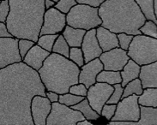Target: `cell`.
<instances>
[{
	"instance_id": "obj_33",
	"label": "cell",
	"mask_w": 157,
	"mask_h": 125,
	"mask_svg": "<svg viewBox=\"0 0 157 125\" xmlns=\"http://www.w3.org/2000/svg\"><path fill=\"white\" fill-rule=\"evenodd\" d=\"M76 0H59L55 4V7L57 9H59L64 14H68L69 11L72 9L73 6L77 4Z\"/></svg>"
},
{
	"instance_id": "obj_6",
	"label": "cell",
	"mask_w": 157,
	"mask_h": 125,
	"mask_svg": "<svg viewBox=\"0 0 157 125\" xmlns=\"http://www.w3.org/2000/svg\"><path fill=\"white\" fill-rule=\"evenodd\" d=\"M130 59L140 66L157 61V39L138 34L133 37L127 51Z\"/></svg>"
},
{
	"instance_id": "obj_3",
	"label": "cell",
	"mask_w": 157,
	"mask_h": 125,
	"mask_svg": "<svg viewBox=\"0 0 157 125\" xmlns=\"http://www.w3.org/2000/svg\"><path fill=\"white\" fill-rule=\"evenodd\" d=\"M102 27L115 33L142 34L140 28L147 20L134 0H106L99 7Z\"/></svg>"
},
{
	"instance_id": "obj_37",
	"label": "cell",
	"mask_w": 157,
	"mask_h": 125,
	"mask_svg": "<svg viewBox=\"0 0 157 125\" xmlns=\"http://www.w3.org/2000/svg\"><path fill=\"white\" fill-rule=\"evenodd\" d=\"M69 93L75 94V95L82 96V97H86L87 93H88V88H86L84 84L82 83H77L71 86L70 88Z\"/></svg>"
},
{
	"instance_id": "obj_28",
	"label": "cell",
	"mask_w": 157,
	"mask_h": 125,
	"mask_svg": "<svg viewBox=\"0 0 157 125\" xmlns=\"http://www.w3.org/2000/svg\"><path fill=\"white\" fill-rule=\"evenodd\" d=\"M59 34H44L39 36L38 41L36 42V44L42 47L43 49L48 51L52 52V47L55 43L57 38L59 37Z\"/></svg>"
},
{
	"instance_id": "obj_13",
	"label": "cell",
	"mask_w": 157,
	"mask_h": 125,
	"mask_svg": "<svg viewBox=\"0 0 157 125\" xmlns=\"http://www.w3.org/2000/svg\"><path fill=\"white\" fill-rule=\"evenodd\" d=\"M51 110L52 102L47 96H34L31 101V115L34 125H47Z\"/></svg>"
},
{
	"instance_id": "obj_18",
	"label": "cell",
	"mask_w": 157,
	"mask_h": 125,
	"mask_svg": "<svg viewBox=\"0 0 157 125\" xmlns=\"http://www.w3.org/2000/svg\"><path fill=\"white\" fill-rule=\"evenodd\" d=\"M139 79L143 88H157V61L149 64L142 65Z\"/></svg>"
},
{
	"instance_id": "obj_4",
	"label": "cell",
	"mask_w": 157,
	"mask_h": 125,
	"mask_svg": "<svg viewBox=\"0 0 157 125\" xmlns=\"http://www.w3.org/2000/svg\"><path fill=\"white\" fill-rule=\"evenodd\" d=\"M38 73L47 91L63 94L69 93L71 86L79 83L80 67L69 58L51 52Z\"/></svg>"
},
{
	"instance_id": "obj_39",
	"label": "cell",
	"mask_w": 157,
	"mask_h": 125,
	"mask_svg": "<svg viewBox=\"0 0 157 125\" xmlns=\"http://www.w3.org/2000/svg\"><path fill=\"white\" fill-rule=\"evenodd\" d=\"M76 1L77 4H86V5L92 6V7L99 8L106 0H76Z\"/></svg>"
},
{
	"instance_id": "obj_1",
	"label": "cell",
	"mask_w": 157,
	"mask_h": 125,
	"mask_svg": "<svg viewBox=\"0 0 157 125\" xmlns=\"http://www.w3.org/2000/svg\"><path fill=\"white\" fill-rule=\"evenodd\" d=\"M46 91L38 71L22 61L0 69V125H34L31 101Z\"/></svg>"
},
{
	"instance_id": "obj_43",
	"label": "cell",
	"mask_w": 157,
	"mask_h": 125,
	"mask_svg": "<svg viewBox=\"0 0 157 125\" xmlns=\"http://www.w3.org/2000/svg\"><path fill=\"white\" fill-rule=\"evenodd\" d=\"M55 4L56 2L53 1V0H45V8H46V10L54 7Z\"/></svg>"
},
{
	"instance_id": "obj_34",
	"label": "cell",
	"mask_w": 157,
	"mask_h": 125,
	"mask_svg": "<svg viewBox=\"0 0 157 125\" xmlns=\"http://www.w3.org/2000/svg\"><path fill=\"white\" fill-rule=\"evenodd\" d=\"M36 43L33 40H27V39H20L18 40V49H19V52L21 55V59L25 57L26 54L28 53V51L35 45Z\"/></svg>"
},
{
	"instance_id": "obj_24",
	"label": "cell",
	"mask_w": 157,
	"mask_h": 125,
	"mask_svg": "<svg viewBox=\"0 0 157 125\" xmlns=\"http://www.w3.org/2000/svg\"><path fill=\"white\" fill-rule=\"evenodd\" d=\"M98 82H105L113 86L115 84L121 83L122 78L120 75V71H113L103 70L98 74L96 77Z\"/></svg>"
},
{
	"instance_id": "obj_16",
	"label": "cell",
	"mask_w": 157,
	"mask_h": 125,
	"mask_svg": "<svg viewBox=\"0 0 157 125\" xmlns=\"http://www.w3.org/2000/svg\"><path fill=\"white\" fill-rule=\"evenodd\" d=\"M50 54H51L50 51L43 49L42 47L35 44L28 51V53L22 59V62L31 67L32 69L38 71L42 67L45 60Z\"/></svg>"
},
{
	"instance_id": "obj_48",
	"label": "cell",
	"mask_w": 157,
	"mask_h": 125,
	"mask_svg": "<svg viewBox=\"0 0 157 125\" xmlns=\"http://www.w3.org/2000/svg\"><path fill=\"white\" fill-rule=\"evenodd\" d=\"M0 2H1V1H0Z\"/></svg>"
},
{
	"instance_id": "obj_20",
	"label": "cell",
	"mask_w": 157,
	"mask_h": 125,
	"mask_svg": "<svg viewBox=\"0 0 157 125\" xmlns=\"http://www.w3.org/2000/svg\"><path fill=\"white\" fill-rule=\"evenodd\" d=\"M140 70L141 66L138 63H136L132 59H129V61L124 65L123 70L120 71V75L122 78V82H121L122 87H124L126 84L132 81V80L138 78L140 74Z\"/></svg>"
},
{
	"instance_id": "obj_15",
	"label": "cell",
	"mask_w": 157,
	"mask_h": 125,
	"mask_svg": "<svg viewBox=\"0 0 157 125\" xmlns=\"http://www.w3.org/2000/svg\"><path fill=\"white\" fill-rule=\"evenodd\" d=\"M104 70L103 63L100 59H93L84 64L80 68L79 73V83L84 84L86 88H89L95 83L98 74Z\"/></svg>"
},
{
	"instance_id": "obj_31",
	"label": "cell",
	"mask_w": 157,
	"mask_h": 125,
	"mask_svg": "<svg viewBox=\"0 0 157 125\" xmlns=\"http://www.w3.org/2000/svg\"><path fill=\"white\" fill-rule=\"evenodd\" d=\"M69 59L80 68L85 63L84 56H83V52L81 47H71Z\"/></svg>"
},
{
	"instance_id": "obj_45",
	"label": "cell",
	"mask_w": 157,
	"mask_h": 125,
	"mask_svg": "<svg viewBox=\"0 0 157 125\" xmlns=\"http://www.w3.org/2000/svg\"><path fill=\"white\" fill-rule=\"evenodd\" d=\"M154 13L157 20V0H154Z\"/></svg>"
},
{
	"instance_id": "obj_2",
	"label": "cell",
	"mask_w": 157,
	"mask_h": 125,
	"mask_svg": "<svg viewBox=\"0 0 157 125\" xmlns=\"http://www.w3.org/2000/svg\"><path fill=\"white\" fill-rule=\"evenodd\" d=\"M6 28L13 37L38 41L46 12L45 0H9Z\"/></svg>"
},
{
	"instance_id": "obj_7",
	"label": "cell",
	"mask_w": 157,
	"mask_h": 125,
	"mask_svg": "<svg viewBox=\"0 0 157 125\" xmlns=\"http://www.w3.org/2000/svg\"><path fill=\"white\" fill-rule=\"evenodd\" d=\"M83 119H85L84 116L79 111L58 101L52 103V110L47 119V125H76Z\"/></svg>"
},
{
	"instance_id": "obj_26",
	"label": "cell",
	"mask_w": 157,
	"mask_h": 125,
	"mask_svg": "<svg viewBox=\"0 0 157 125\" xmlns=\"http://www.w3.org/2000/svg\"><path fill=\"white\" fill-rule=\"evenodd\" d=\"M144 92V88L141 82V80L139 78L132 80V81H130L124 87V92L122 95V99L128 97L130 95H141Z\"/></svg>"
},
{
	"instance_id": "obj_32",
	"label": "cell",
	"mask_w": 157,
	"mask_h": 125,
	"mask_svg": "<svg viewBox=\"0 0 157 125\" xmlns=\"http://www.w3.org/2000/svg\"><path fill=\"white\" fill-rule=\"evenodd\" d=\"M113 92L110 96L109 100H107L106 104H117L120 100H122V95L124 92V87H122L121 83H118L113 85Z\"/></svg>"
},
{
	"instance_id": "obj_19",
	"label": "cell",
	"mask_w": 157,
	"mask_h": 125,
	"mask_svg": "<svg viewBox=\"0 0 157 125\" xmlns=\"http://www.w3.org/2000/svg\"><path fill=\"white\" fill-rule=\"evenodd\" d=\"M86 32L87 31L84 29L75 28L66 25L62 34L71 47H81Z\"/></svg>"
},
{
	"instance_id": "obj_12",
	"label": "cell",
	"mask_w": 157,
	"mask_h": 125,
	"mask_svg": "<svg viewBox=\"0 0 157 125\" xmlns=\"http://www.w3.org/2000/svg\"><path fill=\"white\" fill-rule=\"evenodd\" d=\"M99 59L103 63L104 70L121 71L129 61L130 57L127 51L117 47L107 51H103Z\"/></svg>"
},
{
	"instance_id": "obj_17",
	"label": "cell",
	"mask_w": 157,
	"mask_h": 125,
	"mask_svg": "<svg viewBox=\"0 0 157 125\" xmlns=\"http://www.w3.org/2000/svg\"><path fill=\"white\" fill-rule=\"evenodd\" d=\"M96 37L103 51H107L113 48L119 47L117 33L111 32L110 30L102 26L96 28Z\"/></svg>"
},
{
	"instance_id": "obj_14",
	"label": "cell",
	"mask_w": 157,
	"mask_h": 125,
	"mask_svg": "<svg viewBox=\"0 0 157 125\" xmlns=\"http://www.w3.org/2000/svg\"><path fill=\"white\" fill-rule=\"evenodd\" d=\"M81 48L83 52L85 63L100 58L103 51L99 45L96 37V28H93L86 32Z\"/></svg>"
},
{
	"instance_id": "obj_36",
	"label": "cell",
	"mask_w": 157,
	"mask_h": 125,
	"mask_svg": "<svg viewBox=\"0 0 157 125\" xmlns=\"http://www.w3.org/2000/svg\"><path fill=\"white\" fill-rule=\"evenodd\" d=\"M116 109H117V104H105L101 110V116L105 117L107 121L110 122L116 112Z\"/></svg>"
},
{
	"instance_id": "obj_41",
	"label": "cell",
	"mask_w": 157,
	"mask_h": 125,
	"mask_svg": "<svg viewBox=\"0 0 157 125\" xmlns=\"http://www.w3.org/2000/svg\"><path fill=\"white\" fill-rule=\"evenodd\" d=\"M12 35L9 33L7 28H6V24L0 22V37H11ZM13 37V36H12Z\"/></svg>"
},
{
	"instance_id": "obj_5",
	"label": "cell",
	"mask_w": 157,
	"mask_h": 125,
	"mask_svg": "<svg viewBox=\"0 0 157 125\" xmlns=\"http://www.w3.org/2000/svg\"><path fill=\"white\" fill-rule=\"evenodd\" d=\"M66 23L75 28L89 31L101 25L99 8L86 4H77L66 14Z\"/></svg>"
},
{
	"instance_id": "obj_22",
	"label": "cell",
	"mask_w": 157,
	"mask_h": 125,
	"mask_svg": "<svg viewBox=\"0 0 157 125\" xmlns=\"http://www.w3.org/2000/svg\"><path fill=\"white\" fill-rule=\"evenodd\" d=\"M138 103L141 106L157 107V88H144L138 97Z\"/></svg>"
},
{
	"instance_id": "obj_30",
	"label": "cell",
	"mask_w": 157,
	"mask_h": 125,
	"mask_svg": "<svg viewBox=\"0 0 157 125\" xmlns=\"http://www.w3.org/2000/svg\"><path fill=\"white\" fill-rule=\"evenodd\" d=\"M139 30L141 33L144 35L157 39V24L155 21L151 20H146Z\"/></svg>"
},
{
	"instance_id": "obj_27",
	"label": "cell",
	"mask_w": 157,
	"mask_h": 125,
	"mask_svg": "<svg viewBox=\"0 0 157 125\" xmlns=\"http://www.w3.org/2000/svg\"><path fill=\"white\" fill-rule=\"evenodd\" d=\"M70 49H71V46H69L67 41L65 40L63 34H59V37L57 38L54 45H53L52 52L62 55V56H64L65 58H69Z\"/></svg>"
},
{
	"instance_id": "obj_8",
	"label": "cell",
	"mask_w": 157,
	"mask_h": 125,
	"mask_svg": "<svg viewBox=\"0 0 157 125\" xmlns=\"http://www.w3.org/2000/svg\"><path fill=\"white\" fill-rule=\"evenodd\" d=\"M138 97L133 94L123 98L117 104L116 112L111 121H132L137 123L141 115Z\"/></svg>"
},
{
	"instance_id": "obj_46",
	"label": "cell",
	"mask_w": 157,
	"mask_h": 125,
	"mask_svg": "<svg viewBox=\"0 0 157 125\" xmlns=\"http://www.w3.org/2000/svg\"><path fill=\"white\" fill-rule=\"evenodd\" d=\"M53 1H55L56 3H57V2H58V1H59V0H53Z\"/></svg>"
},
{
	"instance_id": "obj_25",
	"label": "cell",
	"mask_w": 157,
	"mask_h": 125,
	"mask_svg": "<svg viewBox=\"0 0 157 125\" xmlns=\"http://www.w3.org/2000/svg\"><path fill=\"white\" fill-rule=\"evenodd\" d=\"M141 9L147 20H151L157 24V20L154 13V0H134Z\"/></svg>"
},
{
	"instance_id": "obj_47",
	"label": "cell",
	"mask_w": 157,
	"mask_h": 125,
	"mask_svg": "<svg viewBox=\"0 0 157 125\" xmlns=\"http://www.w3.org/2000/svg\"><path fill=\"white\" fill-rule=\"evenodd\" d=\"M0 1H2V0H0Z\"/></svg>"
},
{
	"instance_id": "obj_10",
	"label": "cell",
	"mask_w": 157,
	"mask_h": 125,
	"mask_svg": "<svg viewBox=\"0 0 157 125\" xmlns=\"http://www.w3.org/2000/svg\"><path fill=\"white\" fill-rule=\"evenodd\" d=\"M19 39L15 37H0V69L22 61L19 49Z\"/></svg>"
},
{
	"instance_id": "obj_11",
	"label": "cell",
	"mask_w": 157,
	"mask_h": 125,
	"mask_svg": "<svg viewBox=\"0 0 157 125\" xmlns=\"http://www.w3.org/2000/svg\"><path fill=\"white\" fill-rule=\"evenodd\" d=\"M66 25V15L52 7L45 12L40 36L44 34H59Z\"/></svg>"
},
{
	"instance_id": "obj_9",
	"label": "cell",
	"mask_w": 157,
	"mask_h": 125,
	"mask_svg": "<svg viewBox=\"0 0 157 125\" xmlns=\"http://www.w3.org/2000/svg\"><path fill=\"white\" fill-rule=\"evenodd\" d=\"M113 90V86L110 84L96 81L88 88L86 99L88 100L91 107L101 115L104 104H106Z\"/></svg>"
},
{
	"instance_id": "obj_38",
	"label": "cell",
	"mask_w": 157,
	"mask_h": 125,
	"mask_svg": "<svg viewBox=\"0 0 157 125\" xmlns=\"http://www.w3.org/2000/svg\"><path fill=\"white\" fill-rule=\"evenodd\" d=\"M10 13L9 0H2L0 2V22L5 23Z\"/></svg>"
},
{
	"instance_id": "obj_21",
	"label": "cell",
	"mask_w": 157,
	"mask_h": 125,
	"mask_svg": "<svg viewBox=\"0 0 157 125\" xmlns=\"http://www.w3.org/2000/svg\"><path fill=\"white\" fill-rule=\"evenodd\" d=\"M141 115L137 125H157V107L141 106Z\"/></svg>"
},
{
	"instance_id": "obj_29",
	"label": "cell",
	"mask_w": 157,
	"mask_h": 125,
	"mask_svg": "<svg viewBox=\"0 0 157 125\" xmlns=\"http://www.w3.org/2000/svg\"><path fill=\"white\" fill-rule=\"evenodd\" d=\"M84 98H86V97L75 95V94H72L71 93H66L59 94V102L61 103V104H64L65 105H67V106L71 107L73 105L78 104Z\"/></svg>"
},
{
	"instance_id": "obj_23",
	"label": "cell",
	"mask_w": 157,
	"mask_h": 125,
	"mask_svg": "<svg viewBox=\"0 0 157 125\" xmlns=\"http://www.w3.org/2000/svg\"><path fill=\"white\" fill-rule=\"evenodd\" d=\"M71 108L75 109V110H77L79 111L86 119H88L89 121H95L100 118V114L98 112H96L94 110L91 105L89 104L88 100L84 98L83 100H82L81 102H79L78 104H75L71 106Z\"/></svg>"
},
{
	"instance_id": "obj_44",
	"label": "cell",
	"mask_w": 157,
	"mask_h": 125,
	"mask_svg": "<svg viewBox=\"0 0 157 125\" xmlns=\"http://www.w3.org/2000/svg\"><path fill=\"white\" fill-rule=\"evenodd\" d=\"M77 125H92V123H90L89 120L88 119H83V120H82V121L78 122L77 123Z\"/></svg>"
},
{
	"instance_id": "obj_40",
	"label": "cell",
	"mask_w": 157,
	"mask_h": 125,
	"mask_svg": "<svg viewBox=\"0 0 157 125\" xmlns=\"http://www.w3.org/2000/svg\"><path fill=\"white\" fill-rule=\"evenodd\" d=\"M46 96L48 98V100H50L52 103L58 102L59 101V94L58 93L53 92V91H46Z\"/></svg>"
},
{
	"instance_id": "obj_42",
	"label": "cell",
	"mask_w": 157,
	"mask_h": 125,
	"mask_svg": "<svg viewBox=\"0 0 157 125\" xmlns=\"http://www.w3.org/2000/svg\"><path fill=\"white\" fill-rule=\"evenodd\" d=\"M109 125H137L136 122L132 121H110Z\"/></svg>"
},
{
	"instance_id": "obj_35",
	"label": "cell",
	"mask_w": 157,
	"mask_h": 125,
	"mask_svg": "<svg viewBox=\"0 0 157 125\" xmlns=\"http://www.w3.org/2000/svg\"><path fill=\"white\" fill-rule=\"evenodd\" d=\"M117 37H118V40H119V47L124 49V50L128 51L129 47H130L131 44H132L134 35L127 34V33H117Z\"/></svg>"
}]
</instances>
